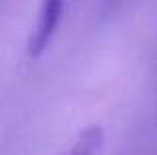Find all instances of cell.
Returning <instances> with one entry per match:
<instances>
[{
	"label": "cell",
	"mask_w": 157,
	"mask_h": 155,
	"mask_svg": "<svg viewBox=\"0 0 157 155\" xmlns=\"http://www.w3.org/2000/svg\"><path fill=\"white\" fill-rule=\"evenodd\" d=\"M104 145V129L100 125H90L76 137L64 155H100Z\"/></svg>",
	"instance_id": "obj_1"
}]
</instances>
